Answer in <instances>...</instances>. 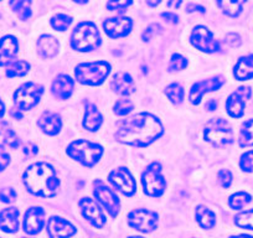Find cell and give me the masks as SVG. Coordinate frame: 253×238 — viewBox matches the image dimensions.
I'll return each mask as SVG.
<instances>
[{"label":"cell","instance_id":"6da1fadb","mask_svg":"<svg viewBox=\"0 0 253 238\" xmlns=\"http://www.w3.org/2000/svg\"><path fill=\"white\" fill-rule=\"evenodd\" d=\"M164 133L159 119L150 113H139L117 123L114 138L119 143L134 147H148Z\"/></svg>","mask_w":253,"mask_h":238},{"label":"cell","instance_id":"7a4b0ae2","mask_svg":"<svg viewBox=\"0 0 253 238\" xmlns=\"http://www.w3.org/2000/svg\"><path fill=\"white\" fill-rule=\"evenodd\" d=\"M23 181L29 193L40 198H52L60 188L56 170L47 162L30 165L24 172Z\"/></svg>","mask_w":253,"mask_h":238},{"label":"cell","instance_id":"3957f363","mask_svg":"<svg viewBox=\"0 0 253 238\" xmlns=\"http://www.w3.org/2000/svg\"><path fill=\"white\" fill-rule=\"evenodd\" d=\"M102 154L103 148L101 145L86 139L75 140L67 147V155L87 167L94 166L99 161Z\"/></svg>","mask_w":253,"mask_h":238},{"label":"cell","instance_id":"277c9868","mask_svg":"<svg viewBox=\"0 0 253 238\" xmlns=\"http://www.w3.org/2000/svg\"><path fill=\"white\" fill-rule=\"evenodd\" d=\"M101 40L97 26L91 21H84L75 28L71 35V46L74 50L86 52L98 47Z\"/></svg>","mask_w":253,"mask_h":238},{"label":"cell","instance_id":"5b68a950","mask_svg":"<svg viewBox=\"0 0 253 238\" xmlns=\"http://www.w3.org/2000/svg\"><path fill=\"white\" fill-rule=\"evenodd\" d=\"M111 65L106 61L80 64L75 70L76 79L86 86H99L111 74Z\"/></svg>","mask_w":253,"mask_h":238},{"label":"cell","instance_id":"8992f818","mask_svg":"<svg viewBox=\"0 0 253 238\" xmlns=\"http://www.w3.org/2000/svg\"><path fill=\"white\" fill-rule=\"evenodd\" d=\"M204 137L213 148L222 149L233 143V130L225 119L216 118L206 124Z\"/></svg>","mask_w":253,"mask_h":238},{"label":"cell","instance_id":"52a82bcc","mask_svg":"<svg viewBox=\"0 0 253 238\" xmlns=\"http://www.w3.org/2000/svg\"><path fill=\"white\" fill-rule=\"evenodd\" d=\"M142 184L144 193L152 198H159L167 189V181L162 175V165L152 162L142 174Z\"/></svg>","mask_w":253,"mask_h":238},{"label":"cell","instance_id":"ba28073f","mask_svg":"<svg viewBox=\"0 0 253 238\" xmlns=\"http://www.w3.org/2000/svg\"><path fill=\"white\" fill-rule=\"evenodd\" d=\"M42 93L43 87L41 84L34 82L24 83L14 93V104L18 111H29L39 103Z\"/></svg>","mask_w":253,"mask_h":238},{"label":"cell","instance_id":"9c48e42d","mask_svg":"<svg viewBox=\"0 0 253 238\" xmlns=\"http://www.w3.org/2000/svg\"><path fill=\"white\" fill-rule=\"evenodd\" d=\"M128 223L130 227L143 233L152 232L157 228L158 215L147 208H137L128 215Z\"/></svg>","mask_w":253,"mask_h":238},{"label":"cell","instance_id":"30bf717a","mask_svg":"<svg viewBox=\"0 0 253 238\" xmlns=\"http://www.w3.org/2000/svg\"><path fill=\"white\" fill-rule=\"evenodd\" d=\"M108 181L126 196H133L137 193V183L126 167H118L108 175Z\"/></svg>","mask_w":253,"mask_h":238},{"label":"cell","instance_id":"8fae6325","mask_svg":"<svg viewBox=\"0 0 253 238\" xmlns=\"http://www.w3.org/2000/svg\"><path fill=\"white\" fill-rule=\"evenodd\" d=\"M190 42L194 47L206 53H215L220 51V43L213 39V34L205 26H196L190 36Z\"/></svg>","mask_w":253,"mask_h":238},{"label":"cell","instance_id":"7c38bea8","mask_svg":"<svg viewBox=\"0 0 253 238\" xmlns=\"http://www.w3.org/2000/svg\"><path fill=\"white\" fill-rule=\"evenodd\" d=\"M93 193L97 200L108 211L109 215L116 217L119 212V208H121V203H119V200L116 194H114V191L109 189L107 185H104L101 180H96L94 181Z\"/></svg>","mask_w":253,"mask_h":238},{"label":"cell","instance_id":"4fadbf2b","mask_svg":"<svg viewBox=\"0 0 253 238\" xmlns=\"http://www.w3.org/2000/svg\"><path fill=\"white\" fill-rule=\"evenodd\" d=\"M252 91L250 87H240L236 92H233L226 101V112L232 118H241L245 114L246 101L251 98Z\"/></svg>","mask_w":253,"mask_h":238},{"label":"cell","instance_id":"5bb4252c","mask_svg":"<svg viewBox=\"0 0 253 238\" xmlns=\"http://www.w3.org/2000/svg\"><path fill=\"white\" fill-rule=\"evenodd\" d=\"M223 83H225V79H223L222 76L212 77V79H205V81L196 82V83L191 87V89H190V102H191L194 106H198L201 102V99H203L204 94L221 88Z\"/></svg>","mask_w":253,"mask_h":238},{"label":"cell","instance_id":"9a60e30c","mask_svg":"<svg viewBox=\"0 0 253 238\" xmlns=\"http://www.w3.org/2000/svg\"><path fill=\"white\" fill-rule=\"evenodd\" d=\"M79 206L84 217L94 227L102 228L106 225V216L96 201L89 198H84L80 200Z\"/></svg>","mask_w":253,"mask_h":238},{"label":"cell","instance_id":"2e32d148","mask_svg":"<svg viewBox=\"0 0 253 238\" xmlns=\"http://www.w3.org/2000/svg\"><path fill=\"white\" fill-rule=\"evenodd\" d=\"M133 26V21L126 16H118V18H109L103 23V30L109 38L117 39L123 38L130 33Z\"/></svg>","mask_w":253,"mask_h":238},{"label":"cell","instance_id":"e0dca14e","mask_svg":"<svg viewBox=\"0 0 253 238\" xmlns=\"http://www.w3.org/2000/svg\"><path fill=\"white\" fill-rule=\"evenodd\" d=\"M45 210L41 207H30L24 215L23 227L28 235H36L40 232L45 223Z\"/></svg>","mask_w":253,"mask_h":238},{"label":"cell","instance_id":"ac0fdd59","mask_svg":"<svg viewBox=\"0 0 253 238\" xmlns=\"http://www.w3.org/2000/svg\"><path fill=\"white\" fill-rule=\"evenodd\" d=\"M19 45L16 38L6 35L0 39V67L9 66L18 55Z\"/></svg>","mask_w":253,"mask_h":238},{"label":"cell","instance_id":"d6986e66","mask_svg":"<svg viewBox=\"0 0 253 238\" xmlns=\"http://www.w3.org/2000/svg\"><path fill=\"white\" fill-rule=\"evenodd\" d=\"M76 227L62 217H51L47 222V233L50 237H70L76 233Z\"/></svg>","mask_w":253,"mask_h":238},{"label":"cell","instance_id":"ffe728a7","mask_svg":"<svg viewBox=\"0 0 253 238\" xmlns=\"http://www.w3.org/2000/svg\"><path fill=\"white\" fill-rule=\"evenodd\" d=\"M111 87L116 93L126 97L133 94L137 89L132 76L126 72H119V74L114 75L111 81Z\"/></svg>","mask_w":253,"mask_h":238},{"label":"cell","instance_id":"44dd1931","mask_svg":"<svg viewBox=\"0 0 253 238\" xmlns=\"http://www.w3.org/2000/svg\"><path fill=\"white\" fill-rule=\"evenodd\" d=\"M75 82L67 75H58L52 82V87L51 91L52 94L58 99H67L71 97L72 92H74Z\"/></svg>","mask_w":253,"mask_h":238},{"label":"cell","instance_id":"7402d4cb","mask_svg":"<svg viewBox=\"0 0 253 238\" xmlns=\"http://www.w3.org/2000/svg\"><path fill=\"white\" fill-rule=\"evenodd\" d=\"M38 125L45 134L56 135L61 130L62 120H61V117L57 113L47 111L39 118Z\"/></svg>","mask_w":253,"mask_h":238},{"label":"cell","instance_id":"603a6c76","mask_svg":"<svg viewBox=\"0 0 253 238\" xmlns=\"http://www.w3.org/2000/svg\"><path fill=\"white\" fill-rule=\"evenodd\" d=\"M0 230L6 233H15L19 230V210L8 207L0 211Z\"/></svg>","mask_w":253,"mask_h":238},{"label":"cell","instance_id":"cb8c5ba5","mask_svg":"<svg viewBox=\"0 0 253 238\" xmlns=\"http://www.w3.org/2000/svg\"><path fill=\"white\" fill-rule=\"evenodd\" d=\"M233 76L238 81H247L253 79V55L243 56L236 64Z\"/></svg>","mask_w":253,"mask_h":238},{"label":"cell","instance_id":"d4e9b609","mask_svg":"<svg viewBox=\"0 0 253 238\" xmlns=\"http://www.w3.org/2000/svg\"><path fill=\"white\" fill-rule=\"evenodd\" d=\"M102 122H103V117L99 113L98 108L93 104H86L84 127L89 132H96L102 125Z\"/></svg>","mask_w":253,"mask_h":238},{"label":"cell","instance_id":"484cf974","mask_svg":"<svg viewBox=\"0 0 253 238\" xmlns=\"http://www.w3.org/2000/svg\"><path fill=\"white\" fill-rule=\"evenodd\" d=\"M39 53L43 58H51L58 52V41L51 35H42L38 40Z\"/></svg>","mask_w":253,"mask_h":238},{"label":"cell","instance_id":"4316f807","mask_svg":"<svg viewBox=\"0 0 253 238\" xmlns=\"http://www.w3.org/2000/svg\"><path fill=\"white\" fill-rule=\"evenodd\" d=\"M196 221L200 225L201 228H205V230H211V228L215 227L216 225V216L210 208L205 207V206H199L196 208Z\"/></svg>","mask_w":253,"mask_h":238},{"label":"cell","instance_id":"83f0119b","mask_svg":"<svg viewBox=\"0 0 253 238\" xmlns=\"http://www.w3.org/2000/svg\"><path fill=\"white\" fill-rule=\"evenodd\" d=\"M216 1L226 15L236 18L242 13L243 5L247 0H216Z\"/></svg>","mask_w":253,"mask_h":238},{"label":"cell","instance_id":"f1b7e54d","mask_svg":"<svg viewBox=\"0 0 253 238\" xmlns=\"http://www.w3.org/2000/svg\"><path fill=\"white\" fill-rule=\"evenodd\" d=\"M9 5L20 20L25 21L31 16V0H10Z\"/></svg>","mask_w":253,"mask_h":238},{"label":"cell","instance_id":"f546056e","mask_svg":"<svg viewBox=\"0 0 253 238\" xmlns=\"http://www.w3.org/2000/svg\"><path fill=\"white\" fill-rule=\"evenodd\" d=\"M240 147H253V119H248L242 124L240 129Z\"/></svg>","mask_w":253,"mask_h":238},{"label":"cell","instance_id":"4dcf8cb0","mask_svg":"<svg viewBox=\"0 0 253 238\" xmlns=\"http://www.w3.org/2000/svg\"><path fill=\"white\" fill-rule=\"evenodd\" d=\"M29 70H30V65H29L26 61L20 60V61L11 62L10 66L8 67V70H6L5 74H6V77H8V79H14V77H23L28 74Z\"/></svg>","mask_w":253,"mask_h":238},{"label":"cell","instance_id":"1f68e13d","mask_svg":"<svg viewBox=\"0 0 253 238\" xmlns=\"http://www.w3.org/2000/svg\"><path fill=\"white\" fill-rule=\"evenodd\" d=\"M251 201H252V198H251L250 194L241 191V193L233 194V195L228 198V205H230V207L233 208V210H241V208L245 207L246 205H248Z\"/></svg>","mask_w":253,"mask_h":238},{"label":"cell","instance_id":"d6a6232c","mask_svg":"<svg viewBox=\"0 0 253 238\" xmlns=\"http://www.w3.org/2000/svg\"><path fill=\"white\" fill-rule=\"evenodd\" d=\"M165 94L175 106H179L184 101V88L179 83H171L168 86L165 88Z\"/></svg>","mask_w":253,"mask_h":238},{"label":"cell","instance_id":"836d02e7","mask_svg":"<svg viewBox=\"0 0 253 238\" xmlns=\"http://www.w3.org/2000/svg\"><path fill=\"white\" fill-rule=\"evenodd\" d=\"M72 18L71 16L66 15V14H57L53 18H51L50 24L55 30L57 31H65L69 29V26L71 25Z\"/></svg>","mask_w":253,"mask_h":238},{"label":"cell","instance_id":"e575fe53","mask_svg":"<svg viewBox=\"0 0 253 238\" xmlns=\"http://www.w3.org/2000/svg\"><path fill=\"white\" fill-rule=\"evenodd\" d=\"M235 223L238 227L253 231V208L252 210L238 213L235 217Z\"/></svg>","mask_w":253,"mask_h":238},{"label":"cell","instance_id":"d590c367","mask_svg":"<svg viewBox=\"0 0 253 238\" xmlns=\"http://www.w3.org/2000/svg\"><path fill=\"white\" fill-rule=\"evenodd\" d=\"M133 108H134V104L132 103L130 99L122 98L117 101L116 104H114V113L117 116H126V114L133 111Z\"/></svg>","mask_w":253,"mask_h":238},{"label":"cell","instance_id":"8d00e7d4","mask_svg":"<svg viewBox=\"0 0 253 238\" xmlns=\"http://www.w3.org/2000/svg\"><path fill=\"white\" fill-rule=\"evenodd\" d=\"M187 66V60L184 57V56L179 55V53H174L171 56V60H170V64L168 70L170 72L172 71H180V70L186 69Z\"/></svg>","mask_w":253,"mask_h":238},{"label":"cell","instance_id":"74e56055","mask_svg":"<svg viewBox=\"0 0 253 238\" xmlns=\"http://www.w3.org/2000/svg\"><path fill=\"white\" fill-rule=\"evenodd\" d=\"M4 143L9 148H11V149H18L20 147V139L16 135V133L13 129H10V128L4 133Z\"/></svg>","mask_w":253,"mask_h":238},{"label":"cell","instance_id":"f35d334b","mask_svg":"<svg viewBox=\"0 0 253 238\" xmlns=\"http://www.w3.org/2000/svg\"><path fill=\"white\" fill-rule=\"evenodd\" d=\"M240 166L245 172H253V150L245 153L241 157Z\"/></svg>","mask_w":253,"mask_h":238},{"label":"cell","instance_id":"ab89813d","mask_svg":"<svg viewBox=\"0 0 253 238\" xmlns=\"http://www.w3.org/2000/svg\"><path fill=\"white\" fill-rule=\"evenodd\" d=\"M133 0H109L107 3V9L111 11H123L128 6L132 5Z\"/></svg>","mask_w":253,"mask_h":238},{"label":"cell","instance_id":"60d3db41","mask_svg":"<svg viewBox=\"0 0 253 238\" xmlns=\"http://www.w3.org/2000/svg\"><path fill=\"white\" fill-rule=\"evenodd\" d=\"M217 177L218 183H220V185L222 186L223 189H228L231 186V184H232V174H231L230 170H221V171L218 172Z\"/></svg>","mask_w":253,"mask_h":238},{"label":"cell","instance_id":"b9f144b4","mask_svg":"<svg viewBox=\"0 0 253 238\" xmlns=\"http://www.w3.org/2000/svg\"><path fill=\"white\" fill-rule=\"evenodd\" d=\"M16 200V191L11 188L0 190V201L4 203H11Z\"/></svg>","mask_w":253,"mask_h":238},{"label":"cell","instance_id":"7bdbcfd3","mask_svg":"<svg viewBox=\"0 0 253 238\" xmlns=\"http://www.w3.org/2000/svg\"><path fill=\"white\" fill-rule=\"evenodd\" d=\"M9 164H10V155L8 154L3 145H0V172L4 171Z\"/></svg>","mask_w":253,"mask_h":238},{"label":"cell","instance_id":"ee69618b","mask_svg":"<svg viewBox=\"0 0 253 238\" xmlns=\"http://www.w3.org/2000/svg\"><path fill=\"white\" fill-rule=\"evenodd\" d=\"M162 31V28H160L159 25H157V24H153V25H150L149 28L147 29V30L143 33L142 35V40L143 41H149L150 38H152L153 35H155V34L160 33Z\"/></svg>","mask_w":253,"mask_h":238},{"label":"cell","instance_id":"f6af8a7d","mask_svg":"<svg viewBox=\"0 0 253 238\" xmlns=\"http://www.w3.org/2000/svg\"><path fill=\"white\" fill-rule=\"evenodd\" d=\"M38 152H39L38 145L33 144V143L25 145V147H24V149H23V153L25 154V157H28V158H34L36 154H38Z\"/></svg>","mask_w":253,"mask_h":238},{"label":"cell","instance_id":"bcb514c9","mask_svg":"<svg viewBox=\"0 0 253 238\" xmlns=\"http://www.w3.org/2000/svg\"><path fill=\"white\" fill-rule=\"evenodd\" d=\"M226 42L232 46V47H237V46L241 45V38L237 34H228L226 36Z\"/></svg>","mask_w":253,"mask_h":238},{"label":"cell","instance_id":"7dc6e473","mask_svg":"<svg viewBox=\"0 0 253 238\" xmlns=\"http://www.w3.org/2000/svg\"><path fill=\"white\" fill-rule=\"evenodd\" d=\"M162 18L165 19V21H168L169 24H172V25L177 24V21H179V18L174 13H163Z\"/></svg>","mask_w":253,"mask_h":238},{"label":"cell","instance_id":"c3c4849f","mask_svg":"<svg viewBox=\"0 0 253 238\" xmlns=\"http://www.w3.org/2000/svg\"><path fill=\"white\" fill-rule=\"evenodd\" d=\"M187 13H200V14H205V9L200 5H194V4H190L189 6L186 8Z\"/></svg>","mask_w":253,"mask_h":238},{"label":"cell","instance_id":"681fc988","mask_svg":"<svg viewBox=\"0 0 253 238\" xmlns=\"http://www.w3.org/2000/svg\"><path fill=\"white\" fill-rule=\"evenodd\" d=\"M181 3H182V0H169V1H168V8L177 9L180 8Z\"/></svg>","mask_w":253,"mask_h":238},{"label":"cell","instance_id":"f907efd6","mask_svg":"<svg viewBox=\"0 0 253 238\" xmlns=\"http://www.w3.org/2000/svg\"><path fill=\"white\" fill-rule=\"evenodd\" d=\"M208 111H215L216 108H217V102L215 101V99H211V101H209L208 103H206V107H205Z\"/></svg>","mask_w":253,"mask_h":238},{"label":"cell","instance_id":"816d5d0a","mask_svg":"<svg viewBox=\"0 0 253 238\" xmlns=\"http://www.w3.org/2000/svg\"><path fill=\"white\" fill-rule=\"evenodd\" d=\"M9 129L8 122H1L0 123V135H4V133Z\"/></svg>","mask_w":253,"mask_h":238},{"label":"cell","instance_id":"f5cc1de1","mask_svg":"<svg viewBox=\"0 0 253 238\" xmlns=\"http://www.w3.org/2000/svg\"><path fill=\"white\" fill-rule=\"evenodd\" d=\"M16 111H18V109H16ZM16 111H15V109H11V111H10L11 116H13L14 118H16V119H21V118H23V114H21L20 112H16Z\"/></svg>","mask_w":253,"mask_h":238},{"label":"cell","instance_id":"db71d44e","mask_svg":"<svg viewBox=\"0 0 253 238\" xmlns=\"http://www.w3.org/2000/svg\"><path fill=\"white\" fill-rule=\"evenodd\" d=\"M4 114H5V106H4L3 101L0 99V119L3 118Z\"/></svg>","mask_w":253,"mask_h":238},{"label":"cell","instance_id":"11a10c76","mask_svg":"<svg viewBox=\"0 0 253 238\" xmlns=\"http://www.w3.org/2000/svg\"><path fill=\"white\" fill-rule=\"evenodd\" d=\"M162 0H147V4L149 6H157Z\"/></svg>","mask_w":253,"mask_h":238},{"label":"cell","instance_id":"9f6ffc18","mask_svg":"<svg viewBox=\"0 0 253 238\" xmlns=\"http://www.w3.org/2000/svg\"><path fill=\"white\" fill-rule=\"evenodd\" d=\"M74 1H76L77 4H86L88 0H74Z\"/></svg>","mask_w":253,"mask_h":238},{"label":"cell","instance_id":"6f0895ef","mask_svg":"<svg viewBox=\"0 0 253 238\" xmlns=\"http://www.w3.org/2000/svg\"><path fill=\"white\" fill-rule=\"evenodd\" d=\"M0 1H1V0H0Z\"/></svg>","mask_w":253,"mask_h":238}]
</instances>
